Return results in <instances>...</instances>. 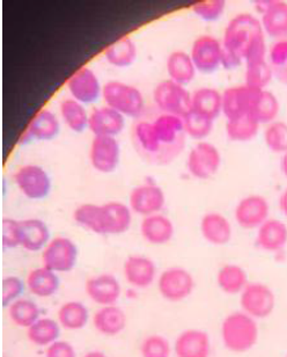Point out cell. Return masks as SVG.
<instances>
[{
  "label": "cell",
  "mask_w": 287,
  "mask_h": 357,
  "mask_svg": "<svg viewBox=\"0 0 287 357\" xmlns=\"http://www.w3.org/2000/svg\"><path fill=\"white\" fill-rule=\"evenodd\" d=\"M86 357H103L104 356V353L103 351H88L87 354L85 355Z\"/></svg>",
  "instance_id": "51"
},
{
  "label": "cell",
  "mask_w": 287,
  "mask_h": 357,
  "mask_svg": "<svg viewBox=\"0 0 287 357\" xmlns=\"http://www.w3.org/2000/svg\"><path fill=\"white\" fill-rule=\"evenodd\" d=\"M222 165V155L218 148L209 142H199L189 152L187 160L188 172L199 180L215 176Z\"/></svg>",
  "instance_id": "12"
},
{
  "label": "cell",
  "mask_w": 287,
  "mask_h": 357,
  "mask_svg": "<svg viewBox=\"0 0 287 357\" xmlns=\"http://www.w3.org/2000/svg\"><path fill=\"white\" fill-rule=\"evenodd\" d=\"M226 3L224 0H206L199 1L192 6V10L206 22H215L222 17L225 10Z\"/></svg>",
  "instance_id": "46"
},
{
  "label": "cell",
  "mask_w": 287,
  "mask_h": 357,
  "mask_svg": "<svg viewBox=\"0 0 287 357\" xmlns=\"http://www.w3.org/2000/svg\"><path fill=\"white\" fill-rule=\"evenodd\" d=\"M7 314L15 326L27 330L41 318V309L34 301L21 297L7 306Z\"/></svg>",
  "instance_id": "38"
},
{
  "label": "cell",
  "mask_w": 287,
  "mask_h": 357,
  "mask_svg": "<svg viewBox=\"0 0 287 357\" xmlns=\"http://www.w3.org/2000/svg\"><path fill=\"white\" fill-rule=\"evenodd\" d=\"M79 250L75 241L68 237L52 238L42 251V265L57 274L70 273L78 262Z\"/></svg>",
  "instance_id": "7"
},
{
  "label": "cell",
  "mask_w": 287,
  "mask_h": 357,
  "mask_svg": "<svg viewBox=\"0 0 287 357\" xmlns=\"http://www.w3.org/2000/svg\"><path fill=\"white\" fill-rule=\"evenodd\" d=\"M269 59L274 76L287 85V36L279 38L271 45Z\"/></svg>",
  "instance_id": "42"
},
{
  "label": "cell",
  "mask_w": 287,
  "mask_h": 357,
  "mask_svg": "<svg viewBox=\"0 0 287 357\" xmlns=\"http://www.w3.org/2000/svg\"><path fill=\"white\" fill-rule=\"evenodd\" d=\"M72 99L82 105H93L102 98L103 85L99 77L88 66H82L77 70L66 84Z\"/></svg>",
  "instance_id": "13"
},
{
  "label": "cell",
  "mask_w": 287,
  "mask_h": 357,
  "mask_svg": "<svg viewBox=\"0 0 287 357\" xmlns=\"http://www.w3.org/2000/svg\"><path fill=\"white\" fill-rule=\"evenodd\" d=\"M192 110L215 121L222 113V94L212 87L196 89L192 94Z\"/></svg>",
  "instance_id": "32"
},
{
  "label": "cell",
  "mask_w": 287,
  "mask_h": 357,
  "mask_svg": "<svg viewBox=\"0 0 287 357\" xmlns=\"http://www.w3.org/2000/svg\"><path fill=\"white\" fill-rule=\"evenodd\" d=\"M127 204L136 215L150 216L162 211L166 204V195L160 185L145 182L131 190Z\"/></svg>",
  "instance_id": "14"
},
{
  "label": "cell",
  "mask_w": 287,
  "mask_h": 357,
  "mask_svg": "<svg viewBox=\"0 0 287 357\" xmlns=\"http://www.w3.org/2000/svg\"><path fill=\"white\" fill-rule=\"evenodd\" d=\"M26 282L22 281L17 276H7L3 281V307L10 305L17 299L21 298L24 295Z\"/></svg>",
  "instance_id": "47"
},
{
  "label": "cell",
  "mask_w": 287,
  "mask_h": 357,
  "mask_svg": "<svg viewBox=\"0 0 287 357\" xmlns=\"http://www.w3.org/2000/svg\"><path fill=\"white\" fill-rule=\"evenodd\" d=\"M281 169H283V173H284L285 176L287 178V152L284 153V157H283V160H281Z\"/></svg>",
  "instance_id": "52"
},
{
  "label": "cell",
  "mask_w": 287,
  "mask_h": 357,
  "mask_svg": "<svg viewBox=\"0 0 287 357\" xmlns=\"http://www.w3.org/2000/svg\"><path fill=\"white\" fill-rule=\"evenodd\" d=\"M85 292L96 305L106 306L117 304L122 297L123 289L115 275L103 273L92 276L86 281Z\"/></svg>",
  "instance_id": "15"
},
{
  "label": "cell",
  "mask_w": 287,
  "mask_h": 357,
  "mask_svg": "<svg viewBox=\"0 0 287 357\" xmlns=\"http://www.w3.org/2000/svg\"><path fill=\"white\" fill-rule=\"evenodd\" d=\"M194 289L195 280L185 268H168L157 278V290L167 302H182L192 295Z\"/></svg>",
  "instance_id": "9"
},
{
  "label": "cell",
  "mask_w": 287,
  "mask_h": 357,
  "mask_svg": "<svg viewBox=\"0 0 287 357\" xmlns=\"http://www.w3.org/2000/svg\"><path fill=\"white\" fill-rule=\"evenodd\" d=\"M21 248L28 252H42L47 246L52 234L45 220L27 218L20 220Z\"/></svg>",
  "instance_id": "28"
},
{
  "label": "cell",
  "mask_w": 287,
  "mask_h": 357,
  "mask_svg": "<svg viewBox=\"0 0 287 357\" xmlns=\"http://www.w3.org/2000/svg\"><path fill=\"white\" fill-rule=\"evenodd\" d=\"M62 330L59 320L41 317L31 326L28 327L26 335L31 344L36 347L47 348L59 340Z\"/></svg>",
  "instance_id": "34"
},
{
  "label": "cell",
  "mask_w": 287,
  "mask_h": 357,
  "mask_svg": "<svg viewBox=\"0 0 287 357\" xmlns=\"http://www.w3.org/2000/svg\"><path fill=\"white\" fill-rule=\"evenodd\" d=\"M183 122H185V135L199 141L205 139L213 130V121L192 110L183 117Z\"/></svg>",
  "instance_id": "44"
},
{
  "label": "cell",
  "mask_w": 287,
  "mask_h": 357,
  "mask_svg": "<svg viewBox=\"0 0 287 357\" xmlns=\"http://www.w3.org/2000/svg\"><path fill=\"white\" fill-rule=\"evenodd\" d=\"M190 56L199 71L213 73L222 66V45L213 36L203 35L192 43Z\"/></svg>",
  "instance_id": "20"
},
{
  "label": "cell",
  "mask_w": 287,
  "mask_h": 357,
  "mask_svg": "<svg viewBox=\"0 0 287 357\" xmlns=\"http://www.w3.org/2000/svg\"><path fill=\"white\" fill-rule=\"evenodd\" d=\"M3 245L5 248H21L20 220L3 218Z\"/></svg>",
  "instance_id": "48"
},
{
  "label": "cell",
  "mask_w": 287,
  "mask_h": 357,
  "mask_svg": "<svg viewBox=\"0 0 287 357\" xmlns=\"http://www.w3.org/2000/svg\"><path fill=\"white\" fill-rule=\"evenodd\" d=\"M217 283L222 292L227 295H238L246 288L248 275L242 267L238 265H225L217 275Z\"/></svg>",
  "instance_id": "39"
},
{
  "label": "cell",
  "mask_w": 287,
  "mask_h": 357,
  "mask_svg": "<svg viewBox=\"0 0 287 357\" xmlns=\"http://www.w3.org/2000/svg\"><path fill=\"white\" fill-rule=\"evenodd\" d=\"M201 234L210 244L222 246L232 239V225L222 213H206L201 220Z\"/></svg>",
  "instance_id": "29"
},
{
  "label": "cell",
  "mask_w": 287,
  "mask_h": 357,
  "mask_svg": "<svg viewBox=\"0 0 287 357\" xmlns=\"http://www.w3.org/2000/svg\"><path fill=\"white\" fill-rule=\"evenodd\" d=\"M157 274L155 262L145 255H132L124 261V280L136 290L146 289L153 284L157 280Z\"/></svg>",
  "instance_id": "18"
},
{
  "label": "cell",
  "mask_w": 287,
  "mask_h": 357,
  "mask_svg": "<svg viewBox=\"0 0 287 357\" xmlns=\"http://www.w3.org/2000/svg\"><path fill=\"white\" fill-rule=\"evenodd\" d=\"M222 48L246 64L264 61L267 43L261 20L250 13L233 17L226 27Z\"/></svg>",
  "instance_id": "1"
},
{
  "label": "cell",
  "mask_w": 287,
  "mask_h": 357,
  "mask_svg": "<svg viewBox=\"0 0 287 357\" xmlns=\"http://www.w3.org/2000/svg\"><path fill=\"white\" fill-rule=\"evenodd\" d=\"M274 292L262 283H248L240 294L241 309L255 319H265L270 316L274 312Z\"/></svg>",
  "instance_id": "10"
},
{
  "label": "cell",
  "mask_w": 287,
  "mask_h": 357,
  "mask_svg": "<svg viewBox=\"0 0 287 357\" xmlns=\"http://www.w3.org/2000/svg\"><path fill=\"white\" fill-rule=\"evenodd\" d=\"M220 334L222 344L229 351L246 353L256 344L260 331L255 318L239 311L226 317Z\"/></svg>",
  "instance_id": "3"
},
{
  "label": "cell",
  "mask_w": 287,
  "mask_h": 357,
  "mask_svg": "<svg viewBox=\"0 0 287 357\" xmlns=\"http://www.w3.org/2000/svg\"><path fill=\"white\" fill-rule=\"evenodd\" d=\"M24 282L28 291L38 298H50L55 296L61 285L59 274L43 265L31 269Z\"/></svg>",
  "instance_id": "27"
},
{
  "label": "cell",
  "mask_w": 287,
  "mask_h": 357,
  "mask_svg": "<svg viewBox=\"0 0 287 357\" xmlns=\"http://www.w3.org/2000/svg\"><path fill=\"white\" fill-rule=\"evenodd\" d=\"M246 79L247 86L250 89H265V87L271 83L274 78V71L271 68L270 63L267 59L260 62L250 63L246 64Z\"/></svg>",
  "instance_id": "41"
},
{
  "label": "cell",
  "mask_w": 287,
  "mask_h": 357,
  "mask_svg": "<svg viewBox=\"0 0 287 357\" xmlns=\"http://www.w3.org/2000/svg\"><path fill=\"white\" fill-rule=\"evenodd\" d=\"M132 141L138 153L144 159L154 164H167L178 157L161 143L152 122L139 121L134 124Z\"/></svg>",
  "instance_id": "5"
},
{
  "label": "cell",
  "mask_w": 287,
  "mask_h": 357,
  "mask_svg": "<svg viewBox=\"0 0 287 357\" xmlns=\"http://www.w3.org/2000/svg\"><path fill=\"white\" fill-rule=\"evenodd\" d=\"M59 116L72 132L82 134L88 129L89 113L85 105L77 100L72 98L63 99L59 103Z\"/></svg>",
  "instance_id": "36"
},
{
  "label": "cell",
  "mask_w": 287,
  "mask_h": 357,
  "mask_svg": "<svg viewBox=\"0 0 287 357\" xmlns=\"http://www.w3.org/2000/svg\"><path fill=\"white\" fill-rule=\"evenodd\" d=\"M102 99L104 105L117 110L125 119H138L145 110L141 89L120 80H110L103 85Z\"/></svg>",
  "instance_id": "4"
},
{
  "label": "cell",
  "mask_w": 287,
  "mask_h": 357,
  "mask_svg": "<svg viewBox=\"0 0 287 357\" xmlns=\"http://www.w3.org/2000/svg\"><path fill=\"white\" fill-rule=\"evenodd\" d=\"M139 229L144 241L154 246L167 244L175 234L174 224L161 213L143 217Z\"/></svg>",
  "instance_id": "25"
},
{
  "label": "cell",
  "mask_w": 287,
  "mask_h": 357,
  "mask_svg": "<svg viewBox=\"0 0 287 357\" xmlns=\"http://www.w3.org/2000/svg\"><path fill=\"white\" fill-rule=\"evenodd\" d=\"M161 143L175 155L181 153L185 146V122L183 117L162 113L152 122Z\"/></svg>",
  "instance_id": "19"
},
{
  "label": "cell",
  "mask_w": 287,
  "mask_h": 357,
  "mask_svg": "<svg viewBox=\"0 0 287 357\" xmlns=\"http://www.w3.org/2000/svg\"><path fill=\"white\" fill-rule=\"evenodd\" d=\"M92 321L98 333L104 337H116L125 330L127 317L122 307L114 304L100 306L93 314Z\"/></svg>",
  "instance_id": "24"
},
{
  "label": "cell",
  "mask_w": 287,
  "mask_h": 357,
  "mask_svg": "<svg viewBox=\"0 0 287 357\" xmlns=\"http://www.w3.org/2000/svg\"><path fill=\"white\" fill-rule=\"evenodd\" d=\"M139 351L144 357H168L171 355V348L166 337L154 334L144 339Z\"/></svg>",
  "instance_id": "45"
},
{
  "label": "cell",
  "mask_w": 287,
  "mask_h": 357,
  "mask_svg": "<svg viewBox=\"0 0 287 357\" xmlns=\"http://www.w3.org/2000/svg\"><path fill=\"white\" fill-rule=\"evenodd\" d=\"M63 330L77 332L87 326L91 319L89 310L84 303L69 301L59 306L57 318Z\"/></svg>",
  "instance_id": "33"
},
{
  "label": "cell",
  "mask_w": 287,
  "mask_h": 357,
  "mask_svg": "<svg viewBox=\"0 0 287 357\" xmlns=\"http://www.w3.org/2000/svg\"><path fill=\"white\" fill-rule=\"evenodd\" d=\"M256 244L263 251H281L287 244L286 225L281 220H265L257 229Z\"/></svg>",
  "instance_id": "30"
},
{
  "label": "cell",
  "mask_w": 287,
  "mask_h": 357,
  "mask_svg": "<svg viewBox=\"0 0 287 357\" xmlns=\"http://www.w3.org/2000/svg\"><path fill=\"white\" fill-rule=\"evenodd\" d=\"M125 129V117L111 107H96L89 113L88 130L93 136L117 137Z\"/></svg>",
  "instance_id": "21"
},
{
  "label": "cell",
  "mask_w": 287,
  "mask_h": 357,
  "mask_svg": "<svg viewBox=\"0 0 287 357\" xmlns=\"http://www.w3.org/2000/svg\"><path fill=\"white\" fill-rule=\"evenodd\" d=\"M79 227L99 236H120L132 225L134 213L129 204L111 201L104 204L85 203L73 211Z\"/></svg>",
  "instance_id": "2"
},
{
  "label": "cell",
  "mask_w": 287,
  "mask_h": 357,
  "mask_svg": "<svg viewBox=\"0 0 287 357\" xmlns=\"http://www.w3.org/2000/svg\"><path fill=\"white\" fill-rule=\"evenodd\" d=\"M174 351L178 357H208L211 351L209 334L201 330H187L175 340Z\"/></svg>",
  "instance_id": "26"
},
{
  "label": "cell",
  "mask_w": 287,
  "mask_h": 357,
  "mask_svg": "<svg viewBox=\"0 0 287 357\" xmlns=\"http://www.w3.org/2000/svg\"><path fill=\"white\" fill-rule=\"evenodd\" d=\"M270 204L261 195H249L241 199L235 208L236 223L246 230L258 229L269 220Z\"/></svg>",
  "instance_id": "16"
},
{
  "label": "cell",
  "mask_w": 287,
  "mask_h": 357,
  "mask_svg": "<svg viewBox=\"0 0 287 357\" xmlns=\"http://www.w3.org/2000/svg\"><path fill=\"white\" fill-rule=\"evenodd\" d=\"M45 356L47 357H75V351L73 344H70L69 341L59 340L55 341L54 344H50L45 348Z\"/></svg>",
  "instance_id": "49"
},
{
  "label": "cell",
  "mask_w": 287,
  "mask_h": 357,
  "mask_svg": "<svg viewBox=\"0 0 287 357\" xmlns=\"http://www.w3.org/2000/svg\"><path fill=\"white\" fill-rule=\"evenodd\" d=\"M120 142L117 137L94 136L89 146V162L96 172L110 174L115 172L120 165Z\"/></svg>",
  "instance_id": "11"
},
{
  "label": "cell",
  "mask_w": 287,
  "mask_h": 357,
  "mask_svg": "<svg viewBox=\"0 0 287 357\" xmlns=\"http://www.w3.org/2000/svg\"><path fill=\"white\" fill-rule=\"evenodd\" d=\"M103 56L110 66L117 69L130 68L138 57L137 45L130 36H123L107 47Z\"/></svg>",
  "instance_id": "31"
},
{
  "label": "cell",
  "mask_w": 287,
  "mask_h": 357,
  "mask_svg": "<svg viewBox=\"0 0 287 357\" xmlns=\"http://www.w3.org/2000/svg\"><path fill=\"white\" fill-rule=\"evenodd\" d=\"M257 91L258 89H250L247 85L226 89L222 92V114L227 121L249 114Z\"/></svg>",
  "instance_id": "22"
},
{
  "label": "cell",
  "mask_w": 287,
  "mask_h": 357,
  "mask_svg": "<svg viewBox=\"0 0 287 357\" xmlns=\"http://www.w3.org/2000/svg\"><path fill=\"white\" fill-rule=\"evenodd\" d=\"M169 79L175 83L185 86L195 79L196 69L195 64L192 62L190 54H187L182 50H176L168 56L167 64H166Z\"/></svg>",
  "instance_id": "35"
},
{
  "label": "cell",
  "mask_w": 287,
  "mask_h": 357,
  "mask_svg": "<svg viewBox=\"0 0 287 357\" xmlns=\"http://www.w3.org/2000/svg\"><path fill=\"white\" fill-rule=\"evenodd\" d=\"M264 142L274 153H286L287 123L277 121L269 124L264 131Z\"/></svg>",
  "instance_id": "43"
},
{
  "label": "cell",
  "mask_w": 287,
  "mask_h": 357,
  "mask_svg": "<svg viewBox=\"0 0 287 357\" xmlns=\"http://www.w3.org/2000/svg\"><path fill=\"white\" fill-rule=\"evenodd\" d=\"M13 180L21 194L31 201L47 199L52 192V178L40 165L21 166L14 173Z\"/></svg>",
  "instance_id": "6"
},
{
  "label": "cell",
  "mask_w": 287,
  "mask_h": 357,
  "mask_svg": "<svg viewBox=\"0 0 287 357\" xmlns=\"http://www.w3.org/2000/svg\"><path fill=\"white\" fill-rule=\"evenodd\" d=\"M260 130V123L250 114L228 120L226 123V135L232 142L246 143L256 137Z\"/></svg>",
  "instance_id": "40"
},
{
  "label": "cell",
  "mask_w": 287,
  "mask_h": 357,
  "mask_svg": "<svg viewBox=\"0 0 287 357\" xmlns=\"http://www.w3.org/2000/svg\"><path fill=\"white\" fill-rule=\"evenodd\" d=\"M153 100L162 113L185 117L192 112V94L185 86L171 79L157 84L153 91Z\"/></svg>",
  "instance_id": "8"
},
{
  "label": "cell",
  "mask_w": 287,
  "mask_h": 357,
  "mask_svg": "<svg viewBox=\"0 0 287 357\" xmlns=\"http://www.w3.org/2000/svg\"><path fill=\"white\" fill-rule=\"evenodd\" d=\"M61 130V122L52 110L41 109L35 114L24 134L21 135L19 144L26 145L31 141L48 142L57 137Z\"/></svg>",
  "instance_id": "17"
},
{
  "label": "cell",
  "mask_w": 287,
  "mask_h": 357,
  "mask_svg": "<svg viewBox=\"0 0 287 357\" xmlns=\"http://www.w3.org/2000/svg\"><path fill=\"white\" fill-rule=\"evenodd\" d=\"M262 10L261 24L264 34L271 38L287 36V3L285 1H258Z\"/></svg>",
  "instance_id": "23"
},
{
  "label": "cell",
  "mask_w": 287,
  "mask_h": 357,
  "mask_svg": "<svg viewBox=\"0 0 287 357\" xmlns=\"http://www.w3.org/2000/svg\"><path fill=\"white\" fill-rule=\"evenodd\" d=\"M279 108V101L274 93L265 89H258L254 98L249 114L260 124L272 123L278 116Z\"/></svg>",
  "instance_id": "37"
},
{
  "label": "cell",
  "mask_w": 287,
  "mask_h": 357,
  "mask_svg": "<svg viewBox=\"0 0 287 357\" xmlns=\"http://www.w3.org/2000/svg\"><path fill=\"white\" fill-rule=\"evenodd\" d=\"M279 206H281V213L287 217V188L281 194V199H279Z\"/></svg>",
  "instance_id": "50"
}]
</instances>
